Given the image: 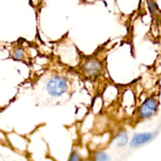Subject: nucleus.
Returning <instances> with one entry per match:
<instances>
[{"label":"nucleus","instance_id":"1","mask_svg":"<svg viewBox=\"0 0 161 161\" xmlns=\"http://www.w3.org/2000/svg\"><path fill=\"white\" fill-rule=\"evenodd\" d=\"M68 89V80L63 75H53L47 83V92L53 97H61L67 92Z\"/></svg>","mask_w":161,"mask_h":161},{"label":"nucleus","instance_id":"2","mask_svg":"<svg viewBox=\"0 0 161 161\" xmlns=\"http://www.w3.org/2000/svg\"><path fill=\"white\" fill-rule=\"evenodd\" d=\"M159 108V101L154 96L148 97L140 105L138 111V118L140 120L149 119L156 114Z\"/></svg>","mask_w":161,"mask_h":161},{"label":"nucleus","instance_id":"3","mask_svg":"<svg viewBox=\"0 0 161 161\" xmlns=\"http://www.w3.org/2000/svg\"><path fill=\"white\" fill-rule=\"evenodd\" d=\"M83 72L90 78H96L102 74L103 70L102 63L96 58H91L86 61L83 65Z\"/></svg>","mask_w":161,"mask_h":161},{"label":"nucleus","instance_id":"4","mask_svg":"<svg viewBox=\"0 0 161 161\" xmlns=\"http://www.w3.org/2000/svg\"><path fill=\"white\" fill-rule=\"evenodd\" d=\"M156 137L155 132H143L134 135L130 142V146L132 148H137L146 145L152 141Z\"/></svg>","mask_w":161,"mask_h":161},{"label":"nucleus","instance_id":"5","mask_svg":"<svg viewBox=\"0 0 161 161\" xmlns=\"http://www.w3.org/2000/svg\"><path fill=\"white\" fill-rule=\"evenodd\" d=\"M114 141L118 147H124V146H125L128 143L129 141L128 134H127V130H121L116 136Z\"/></svg>","mask_w":161,"mask_h":161},{"label":"nucleus","instance_id":"6","mask_svg":"<svg viewBox=\"0 0 161 161\" xmlns=\"http://www.w3.org/2000/svg\"><path fill=\"white\" fill-rule=\"evenodd\" d=\"M148 6H149V11H150V13L153 15L155 16V17H159L160 16V9H159L158 6H157V3L153 1V0H149L148 2Z\"/></svg>","mask_w":161,"mask_h":161},{"label":"nucleus","instance_id":"7","mask_svg":"<svg viewBox=\"0 0 161 161\" xmlns=\"http://www.w3.org/2000/svg\"><path fill=\"white\" fill-rule=\"evenodd\" d=\"M12 57L15 61H23L25 59V52L21 48H17L13 51Z\"/></svg>","mask_w":161,"mask_h":161},{"label":"nucleus","instance_id":"8","mask_svg":"<svg viewBox=\"0 0 161 161\" xmlns=\"http://www.w3.org/2000/svg\"><path fill=\"white\" fill-rule=\"evenodd\" d=\"M94 161H110V159L108 154L105 153V152L100 151V152L96 153L94 155Z\"/></svg>","mask_w":161,"mask_h":161},{"label":"nucleus","instance_id":"9","mask_svg":"<svg viewBox=\"0 0 161 161\" xmlns=\"http://www.w3.org/2000/svg\"><path fill=\"white\" fill-rule=\"evenodd\" d=\"M80 157L79 155V153L77 152H73L70 156V158H69V161H80Z\"/></svg>","mask_w":161,"mask_h":161}]
</instances>
